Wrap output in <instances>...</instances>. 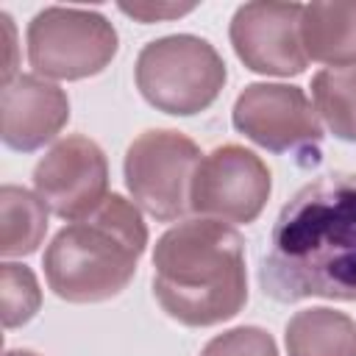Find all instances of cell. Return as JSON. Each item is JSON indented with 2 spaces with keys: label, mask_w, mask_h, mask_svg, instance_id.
Returning a JSON list of instances; mask_svg holds the SVG:
<instances>
[{
  "label": "cell",
  "mask_w": 356,
  "mask_h": 356,
  "mask_svg": "<svg viewBox=\"0 0 356 356\" xmlns=\"http://www.w3.org/2000/svg\"><path fill=\"white\" fill-rule=\"evenodd\" d=\"M259 284L278 303L356 300V175H320L281 206Z\"/></svg>",
  "instance_id": "obj_1"
},
{
  "label": "cell",
  "mask_w": 356,
  "mask_h": 356,
  "mask_svg": "<svg viewBox=\"0 0 356 356\" xmlns=\"http://www.w3.org/2000/svg\"><path fill=\"white\" fill-rule=\"evenodd\" d=\"M153 295L167 317L206 328L236 317L248 303L242 234L220 220H181L153 248Z\"/></svg>",
  "instance_id": "obj_2"
},
{
  "label": "cell",
  "mask_w": 356,
  "mask_h": 356,
  "mask_svg": "<svg viewBox=\"0 0 356 356\" xmlns=\"http://www.w3.org/2000/svg\"><path fill=\"white\" fill-rule=\"evenodd\" d=\"M147 225L136 203L111 192L89 217L64 225L44 250L47 286L67 303H100L136 275Z\"/></svg>",
  "instance_id": "obj_3"
},
{
  "label": "cell",
  "mask_w": 356,
  "mask_h": 356,
  "mask_svg": "<svg viewBox=\"0 0 356 356\" xmlns=\"http://www.w3.org/2000/svg\"><path fill=\"white\" fill-rule=\"evenodd\" d=\"M134 78L139 95L156 111L192 117L220 97L228 70L211 42L192 33H170L139 50Z\"/></svg>",
  "instance_id": "obj_4"
},
{
  "label": "cell",
  "mask_w": 356,
  "mask_h": 356,
  "mask_svg": "<svg viewBox=\"0 0 356 356\" xmlns=\"http://www.w3.org/2000/svg\"><path fill=\"white\" fill-rule=\"evenodd\" d=\"M28 64L39 78L81 81L103 72L117 56V28L92 8L47 6L28 22Z\"/></svg>",
  "instance_id": "obj_5"
},
{
  "label": "cell",
  "mask_w": 356,
  "mask_h": 356,
  "mask_svg": "<svg viewBox=\"0 0 356 356\" xmlns=\"http://www.w3.org/2000/svg\"><path fill=\"white\" fill-rule=\"evenodd\" d=\"M200 147L181 131H142L125 150L122 172L134 203L159 222H181L189 209V186L200 164Z\"/></svg>",
  "instance_id": "obj_6"
},
{
  "label": "cell",
  "mask_w": 356,
  "mask_h": 356,
  "mask_svg": "<svg viewBox=\"0 0 356 356\" xmlns=\"http://www.w3.org/2000/svg\"><path fill=\"white\" fill-rule=\"evenodd\" d=\"M234 128L270 153H289L300 167L320 161L323 125L300 86L248 83L231 111Z\"/></svg>",
  "instance_id": "obj_7"
},
{
  "label": "cell",
  "mask_w": 356,
  "mask_h": 356,
  "mask_svg": "<svg viewBox=\"0 0 356 356\" xmlns=\"http://www.w3.org/2000/svg\"><path fill=\"white\" fill-rule=\"evenodd\" d=\"M273 189L270 167L242 145H220L206 153L189 186V209L197 217L248 225L253 222Z\"/></svg>",
  "instance_id": "obj_8"
},
{
  "label": "cell",
  "mask_w": 356,
  "mask_h": 356,
  "mask_svg": "<svg viewBox=\"0 0 356 356\" xmlns=\"http://www.w3.org/2000/svg\"><path fill=\"white\" fill-rule=\"evenodd\" d=\"M33 189L61 220H83L108 197V161L103 147L70 134L58 139L33 167Z\"/></svg>",
  "instance_id": "obj_9"
},
{
  "label": "cell",
  "mask_w": 356,
  "mask_h": 356,
  "mask_svg": "<svg viewBox=\"0 0 356 356\" xmlns=\"http://www.w3.org/2000/svg\"><path fill=\"white\" fill-rule=\"evenodd\" d=\"M300 3H242L228 25L236 58L259 75H300L309 56L300 42Z\"/></svg>",
  "instance_id": "obj_10"
},
{
  "label": "cell",
  "mask_w": 356,
  "mask_h": 356,
  "mask_svg": "<svg viewBox=\"0 0 356 356\" xmlns=\"http://www.w3.org/2000/svg\"><path fill=\"white\" fill-rule=\"evenodd\" d=\"M0 134L6 147L33 153L53 142L70 120V97L61 86L39 75H17L3 83Z\"/></svg>",
  "instance_id": "obj_11"
},
{
  "label": "cell",
  "mask_w": 356,
  "mask_h": 356,
  "mask_svg": "<svg viewBox=\"0 0 356 356\" xmlns=\"http://www.w3.org/2000/svg\"><path fill=\"white\" fill-rule=\"evenodd\" d=\"M300 42L312 61L328 67H356V3L303 6Z\"/></svg>",
  "instance_id": "obj_12"
},
{
  "label": "cell",
  "mask_w": 356,
  "mask_h": 356,
  "mask_svg": "<svg viewBox=\"0 0 356 356\" xmlns=\"http://www.w3.org/2000/svg\"><path fill=\"white\" fill-rule=\"evenodd\" d=\"M286 356H356V323L337 309L295 312L284 331Z\"/></svg>",
  "instance_id": "obj_13"
},
{
  "label": "cell",
  "mask_w": 356,
  "mask_h": 356,
  "mask_svg": "<svg viewBox=\"0 0 356 356\" xmlns=\"http://www.w3.org/2000/svg\"><path fill=\"white\" fill-rule=\"evenodd\" d=\"M47 206L39 195L3 184L0 189V256H31L47 234Z\"/></svg>",
  "instance_id": "obj_14"
},
{
  "label": "cell",
  "mask_w": 356,
  "mask_h": 356,
  "mask_svg": "<svg viewBox=\"0 0 356 356\" xmlns=\"http://www.w3.org/2000/svg\"><path fill=\"white\" fill-rule=\"evenodd\" d=\"M317 117L342 142H356V67H325L312 78Z\"/></svg>",
  "instance_id": "obj_15"
},
{
  "label": "cell",
  "mask_w": 356,
  "mask_h": 356,
  "mask_svg": "<svg viewBox=\"0 0 356 356\" xmlns=\"http://www.w3.org/2000/svg\"><path fill=\"white\" fill-rule=\"evenodd\" d=\"M42 306V289L31 267L3 261L0 264V314L6 328H19L36 317Z\"/></svg>",
  "instance_id": "obj_16"
},
{
  "label": "cell",
  "mask_w": 356,
  "mask_h": 356,
  "mask_svg": "<svg viewBox=\"0 0 356 356\" xmlns=\"http://www.w3.org/2000/svg\"><path fill=\"white\" fill-rule=\"evenodd\" d=\"M200 356H278L275 339L259 325H239L211 337Z\"/></svg>",
  "instance_id": "obj_17"
},
{
  "label": "cell",
  "mask_w": 356,
  "mask_h": 356,
  "mask_svg": "<svg viewBox=\"0 0 356 356\" xmlns=\"http://www.w3.org/2000/svg\"><path fill=\"white\" fill-rule=\"evenodd\" d=\"M122 14L139 19V22H159V19H175L189 11H195V3H120L117 6Z\"/></svg>",
  "instance_id": "obj_18"
},
{
  "label": "cell",
  "mask_w": 356,
  "mask_h": 356,
  "mask_svg": "<svg viewBox=\"0 0 356 356\" xmlns=\"http://www.w3.org/2000/svg\"><path fill=\"white\" fill-rule=\"evenodd\" d=\"M6 356H39V353L25 350V348H17V350H6Z\"/></svg>",
  "instance_id": "obj_19"
}]
</instances>
